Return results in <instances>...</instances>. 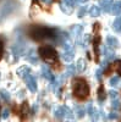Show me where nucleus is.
Masks as SVG:
<instances>
[{"label": "nucleus", "instance_id": "nucleus-1", "mask_svg": "<svg viewBox=\"0 0 121 122\" xmlns=\"http://www.w3.org/2000/svg\"><path fill=\"white\" fill-rule=\"evenodd\" d=\"M74 94L79 99H86L89 94V87L87 82L82 78H77L74 81Z\"/></svg>", "mask_w": 121, "mask_h": 122}, {"label": "nucleus", "instance_id": "nucleus-2", "mask_svg": "<svg viewBox=\"0 0 121 122\" xmlns=\"http://www.w3.org/2000/svg\"><path fill=\"white\" fill-rule=\"evenodd\" d=\"M55 37V30L47 27H36L32 30V38L36 40H43Z\"/></svg>", "mask_w": 121, "mask_h": 122}, {"label": "nucleus", "instance_id": "nucleus-3", "mask_svg": "<svg viewBox=\"0 0 121 122\" xmlns=\"http://www.w3.org/2000/svg\"><path fill=\"white\" fill-rule=\"evenodd\" d=\"M39 55L40 57H42L44 61H47V62H56L58 60V54L56 51L54 50V48L49 46V45H43L39 48Z\"/></svg>", "mask_w": 121, "mask_h": 122}, {"label": "nucleus", "instance_id": "nucleus-4", "mask_svg": "<svg viewBox=\"0 0 121 122\" xmlns=\"http://www.w3.org/2000/svg\"><path fill=\"white\" fill-rule=\"evenodd\" d=\"M23 79L26 81V83H27V88L31 90L32 93H36L37 92V81H36L34 76H32L31 73H28Z\"/></svg>", "mask_w": 121, "mask_h": 122}, {"label": "nucleus", "instance_id": "nucleus-5", "mask_svg": "<svg viewBox=\"0 0 121 122\" xmlns=\"http://www.w3.org/2000/svg\"><path fill=\"white\" fill-rule=\"evenodd\" d=\"M42 75H43L44 78H47L49 81H53L54 79V76H53L52 71H50V68H49L48 65H42Z\"/></svg>", "mask_w": 121, "mask_h": 122}, {"label": "nucleus", "instance_id": "nucleus-6", "mask_svg": "<svg viewBox=\"0 0 121 122\" xmlns=\"http://www.w3.org/2000/svg\"><path fill=\"white\" fill-rule=\"evenodd\" d=\"M74 56H75V51H74V49L65 50V51L63 53V55H61L63 60L67 61V62H71V61L74 60Z\"/></svg>", "mask_w": 121, "mask_h": 122}, {"label": "nucleus", "instance_id": "nucleus-7", "mask_svg": "<svg viewBox=\"0 0 121 122\" xmlns=\"http://www.w3.org/2000/svg\"><path fill=\"white\" fill-rule=\"evenodd\" d=\"M99 43H100V37L95 36L93 39V48H94V54H95V60H99Z\"/></svg>", "mask_w": 121, "mask_h": 122}, {"label": "nucleus", "instance_id": "nucleus-8", "mask_svg": "<svg viewBox=\"0 0 121 122\" xmlns=\"http://www.w3.org/2000/svg\"><path fill=\"white\" fill-rule=\"evenodd\" d=\"M100 6L104 12H109L113 6V0H100Z\"/></svg>", "mask_w": 121, "mask_h": 122}, {"label": "nucleus", "instance_id": "nucleus-9", "mask_svg": "<svg viewBox=\"0 0 121 122\" xmlns=\"http://www.w3.org/2000/svg\"><path fill=\"white\" fill-rule=\"evenodd\" d=\"M87 109H88V114H89L90 118H92V120H98V111L93 107V104L92 103L88 104Z\"/></svg>", "mask_w": 121, "mask_h": 122}, {"label": "nucleus", "instance_id": "nucleus-10", "mask_svg": "<svg viewBox=\"0 0 121 122\" xmlns=\"http://www.w3.org/2000/svg\"><path fill=\"white\" fill-rule=\"evenodd\" d=\"M106 43L109 45V48H111V49H115L119 46V42H117V39L115 37H111V36H109L106 38Z\"/></svg>", "mask_w": 121, "mask_h": 122}, {"label": "nucleus", "instance_id": "nucleus-11", "mask_svg": "<svg viewBox=\"0 0 121 122\" xmlns=\"http://www.w3.org/2000/svg\"><path fill=\"white\" fill-rule=\"evenodd\" d=\"M17 73L21 78H25L28 73H31V70H29V67H27V66H22V67H20L17 70Z\"/></svg>", "mask_w": 121, "mask_h": 122}, {"label": "nucleus", "instance_id": "nucleus-12", "mask_svg": "<svg viewBox=\"0 0 121 122\" xmlns=\"http://www.w3.org/2000/svg\"><path fill=\"white\" fill-rule=\"evenodd\" d=\"M110 11L113 12V15H119L120 11H121V1L113 3V6H111V10H110Z\"/></svg>", "mask_w": 121, "mask_h": 122}, {"label": "nucleus", "instance_id": "nucleus-13", "mask_svg": "<svg viewBox=\"0 0 121 122\" xmlns=\"http://www.w3.org/2000/svg\"><path fill=\"white\" fill-rule=\"evenodd\" d=\"M89 15L92 16V17H98L100 15V9L95 5H92L89 7Z\"/></svg>", "mask_w": 121, "mask_h": 122}, {"label": "nucleus", "instance_id": "nucleus-14", "mask_svg": "<svg viewBox=\"0 0 121 122\" xmlns=\"http://www.w3.org/2000/svg\"><path fill=\"white\" fill-rule=\"evenodd\" d=\"M77 71L78 72H83V71L86 70V67H87V65H86V60L84 59H79L78 61H77Z\"/></svg>", "mask_w": 121, "mask_h": 122}, {"label": "nucleus", "instance_id": "nucleus-15", "mask_svg": "<svg viewBox=\"0 0 121 122\" xmlns=\"http://www.w3.org/2000/svg\"><path fill=\"white\" fill-rule=\"evenodd\" d=\"M113 29L115 32H121V16L116 17V20L113 23Z\"/></svg>", "mask_w": 121, "mask_h": 122}, {"label": "nucleus", "instance_id": "nucleus-16", "mask_svg": "<svg viewBox=\"0 0 121 122\" xmlns=\"http://www.w3.org/2000/svg\"><path fill=\"white\" fill-rule=\"evenodd\" d=\"M55 117L58 118V120H61V118H64L65 117V114H64V106H59V107H56V110H55Z\"/></svg>", "mask_w": 121, "mask_h": 122}, {"label": "nucleus", "instance_id": "nucleus-17", "mask_svg": "<svg viewBox=\"0 0 121 122\" xmlns=\"http://www.w3.org/2000/svg\"><path fill=\"white\" fill-rule=\"evenodd\" d=\"M21 117L22 118H26V116L29 114V106H28V104L27 103H23L22 104V107H21Z\"/></svg>", "mask_w": 121, "mask_h": 122}, {"label": "nucleus", "instance_id": "nucleus-18", "mask_svg": "<svg viewBox=\"0 0 121 122\" xmlns=\"http://www.w3.org/2000/svg\"><path fill=\"white\" fill-rule=\"evenodd\" d=\"M106 94H105V90H104V87L103 86H100L99 89H98V100L99 101H103L105 99Z\"/></svg>", "mask_w": 121, "mask_h": 122}, {"label": "nucleus", "instance_id": "nucleus-19", "mask_svg": "<svg viewBox=\"0 0 121 122\" xmlns=\"http://www.w3.org/2000/svg\"><path fill=\"white\" fill-rule=\"evenodd\" d=\"M76 114H77V117L82 118L84 116V107L81 106V105H77L76 106Z\"/></svg>", "mask_w": 121, "mask_h": 122}, {"label": "nucleus", "instance_id": "nucleus-20", "mask_svg": "<svg viewBox=\"0 0 121 122\" xmlns=\"http://www.w3.org/2000/svg\"><path fill=\"white\" fill-rule=\"evenodd\" d=\"M105 57H106V60H114L115 59V54H114L113 50L105 49Z\"/></svg>", "mask_w": 121, "mask_h": 122}, {"label": "nucleus", "instance_id": "nucleus-21", "mask_svg": "<svg viewBox=\"0 0 121 122\" xmlns=\"http://www.w3.org/2000/svg\"><path fill=\"white\" fill-rule=\"evenodd\" d=\"M111 106H113L114 110H119V109L121 107L120 100H119V99H114V100H111Z\"/></svg>", "mask_w": 121, "mask_h": 122}, {"label": "nucleus", "instance_id": "nucleus-22", "mask_svg": "<svg viewBox=\"0 0 121 122\" xmlns=\"http://www.w3.org/2000/svg\"><path fill=\"white\" fill-rule=\"evenodd\" d=\"M60 7H61V10L64 12H66V14H71L72 12V7L71 6H67L66 4H61L60 5Z\"/></svg>", "mask_w": 121, "mask_h": 122}, {"label": "nucleus", "instance_id": "nucleus-23", "mask_svg": "<svg viewBox=\"0 0 121 122\" xmlns=\"http://www.w3.org/2000/svg\"><path fill=\"white\" fill-rule=\"evenodd\" d=\"M0 98L4 99L5 101H9L10 100V94L7 93L6 90H1V92H0Z\"/></svg>", "mask_w": 121, "mask_h": 122}, {"label": "nucleus", "instance_id": "nucleus-24", "mask_svg": "<svg viewBox=\"0 0 121 122\" xmlns=\"http://www.w3.org/2000/svg\"><path fill=\"white\" fill-rule=\"evenodd\" d=\"M64 114H65V116H66L67 118L72 120V111L70 110L67 106H64Z\"/></svg>", "mask_w": 121, "mask_h": 122}, {"label": "nucleus", "instance_id": "nucleus-25", "mask_svg": "<svg viewBox=\"0 0 121 122\" xmlns=\"http://www.w3.org/2000/svg\"><path fill=\"white\" fill-rule=\"evenodd\" d=\"M86 12H87V6H81V9L78 10V14H77V15H78V17L81 18V17L84 16Z\"/></svg>", "mask_w": 121, "mask_h": 122}, {"label": "nucleus", "instance_id": "nucleus-26", "mask_svg": "<svg viewBox=\"0 0 121 122\" xmlns=\"http://www.w3.org/2000/svg\"><path fill=\"white\" fill-rule=\"evenodd\" d=\"M109 97L111 98V100H114V99H119V93L116 90H110L109 92Z\"/></svg>", "mask_w": 121, "mask_h": 122}, {"label": "nucleus", "instance_id": "nucleus-27", "mask_svg": "<svg viewBox=\"0 0 121 122\" xmlns=\"http://www.w3.org/2000/svg\"><path fill=\"white\" fill-rule=\"evenodd\" d=\"M119 76H115V77H113L111 79H110V86H113V87H115V86H117L119 84Z\"/></svg>", "mask_w": 121, "mask_h": 122}, {"label": "nucleus", "instance_id": "nucleus-28", "mask_svg": "<svg viewBox=\"0 0 121 122\" xmlns=\"http://www.w3.org/2000/svg\"><path fill=\"white\" fill-rule=\"evenodd\" d=\"M75 73V66L74 65H68L67 66V75L68 76H74Z\"/></svg>", "mask_w": 121, "mask_h": 122}, {"label": "nucleus", "instance_id": "nucleus-29", "mask_svg": "<svg viewBox=\"0 0 121 122\" xmlns=\"http://www.w3.org/2000/svg\"><path fill=\"white\" fill-rule=\"evenodd\" d=\"M64 4H66L67 6H74L76 4V0H64Z\"/></svg>", "mask_w": 121, "mask_h": 122}, {"label": "nucleus", "instance_id": "nucleus-30", "mask_svg": "<svg viewBox=\"0 0 121 122\" xmlns=\"http://www.w3.org/2000/svg\"><path fill=\"white\" fill-rule=\"evenodd\" d=\"M9 115H10V111H9L7 109H4V110H3V115H1V117H3V118H7Z\"/></svg>", "mask_w": 121, "mask_h": 122}, {"label": "nucleus", "instance_id": "nucleus-31", "mask_svg": "<svg viewBox=\"0 0 121 122\" xmlns=\"http://www.w3.org/2000/svg\"><path fill=\"white\" fill-rule=\"evenodd\" d=\"M109 118H110V120H116V118H117V114L115 112V111H113V112L109 115Z\"/></svg>", "mask_w": 121, "mask_h": 122}, {"label": "nucleus", "instance_id": "nucleus-32", "mask_svg": "<svg viewBox=\"0 0 121 122\" xmlns=\"http://www.w3.org/2000/svg\"><path fill=\"white\" fill-rule=\"evenodd\" d=\"M117 73L121 75V61H120V62H117Z\"/></svg>", "mask_w": 121, "mask_h": 122}, {"label": "nucleus", "instance_id": "nucleus-33", "mask_svg": "<svg viewBox=\"0 0 121 122\" xmlns=\"http://www.w3.org/2000/svg\"><path fill=\"white\" fill-rule=\"evenodd\" d=\"M100 77H102V70H98L97 71V78L100 79Z\"/></svg>", "mask_w": 121, "mask_h": 122}, {"label": "nucleus", "instance_id": "nucleus-34", "mask_svg": "<svg viewBox=\"0 0 121 122\" xmlns=\"http://www.w3.org/2000/svg\"><path fill=\"white\" fill-rule=\"evenodd\" d=\"M1 54H3V43L0 40V59H1Z\"/></svg>", "mask_w": 121, "mask_h": 122}, {"label": "nucleus", "instance_id": "nucleus-35", "mask_svg": "<svg viewBox=\"0 0 121 122\" xmlns=\"http://www.w3.org/2000/svg\"><path fill=\"white\" fill-rule=\"evenodd\" d=\"M76 1H78V3H86L87 0H76Z\"/></svg>", "mask_w": 121, "mask_h": 122}, {"label": "nucleus", "instance_id": "nucleus-36", "mask_svg": "<svg viewBox=\"0 0 121 122\" xmlns=\"http://www.w3.org/2000/svg\"><path fill=\"white\" fill-rule=\"evenodd\" d=\"M43 3H50V0H42Z\"/></svg>", "mask_w": 121, "mask_h": 122}]
</instances>
